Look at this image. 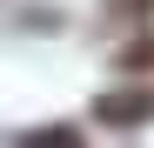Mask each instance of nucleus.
<instances>
[{
  "label": "nucleus",
  "mask_w": 154,
  "mask_h": 148,
  "mask_svg": "<svg viewBox=\"0 0 154 148\" xmlns=\"http://www.w3.org/2000/svg\"><path fill=\"white\" fill-rule=\"evenodd\" d=\"M107 128H141V121L154 114V88H121V94H100V108H94Z\"/></svg>",
  "instance_id": "1"
}]
</instances>
